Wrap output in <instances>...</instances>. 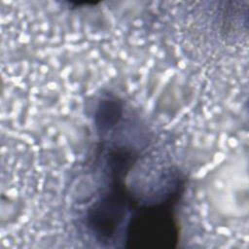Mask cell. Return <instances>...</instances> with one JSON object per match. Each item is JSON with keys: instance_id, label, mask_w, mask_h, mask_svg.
<instances>
[{"instance_id": "obj_2", "label": "cell", "mask_w": 249, "mask_h": 249, "mask_svg": "<svg viewBox=\"0 0 249 249\" xmlns=\"http://www.w3.org/2000/svg\"><path fill=\"white\" fill-rule=\"evenodd\" d=\"M109 170L110 182L107 189L86 215L89 230L98 242L106 244L113 242L119 233H124L125 219L136 203L124 184L125 173Z\"/></svg>"}, {"instance_id": "obj_1", "label": "cell", "mask_w": 249, "mask_h": 249, "mask_svg": "<svg viewBox=\"0 0 249 249\" xmlns=\"http://www.w3.org/2000/svg\"><path fill=\"white\" fill-rule=\"evenodd\" d=\"M178 191L164 201L133 206L124 231V246L133 249H170L177 246L179 227L174 215Z\"/></svg>"}]
</instances>
